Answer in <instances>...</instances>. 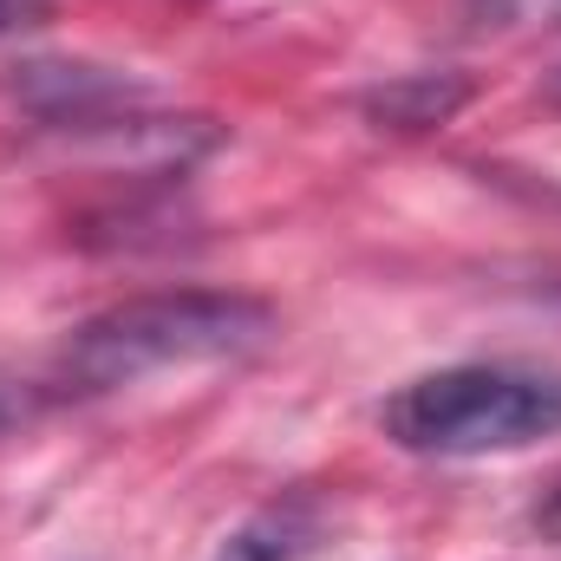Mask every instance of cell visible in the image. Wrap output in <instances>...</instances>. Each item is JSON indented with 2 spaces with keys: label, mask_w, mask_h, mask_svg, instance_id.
Segmentation results:
<instances>
[{
  "label": "cell",
  "mask_w": 561,
  "mask_h": 561,
  "mask_svg": "<svg viewBox=\"0 0 561 561\" xmlns=\"http://www.w3.org/2000/svg\"><path fill=\"white\" fill-rule=\"evenodd\" d=\"M556 13H561V0H556Z\"/></svg>",
  "instance_id": "obj_10"
},
{
  "label": "cell",
  "mask_w": 561,
  "mask_h": 561,
  "mask_svg": "<svg viewBox=\"0 0 561 561\" xmlns=\"http://www.w3.org/2000/svg\"><path fill=\"white\" fill-rule=\"evenodd\" d=\"M379 431L412 457H503L561 437V373L549 366H444L379 405Z\"/></svg>",
  "instance_id": "obj_2"
},
{
  "label": "cell",
  "mask_w": 561,
  "mask_h": 561,
  "mask_svg": "<svg viewBox=\"0 0 561 561\" xmlns=\"http://www.w3.org/2000/svg\"><path fill=\"white\" fill-rule=\"evenodd\" d=\"M470 99V79L457 72H405V79H386L379 92H366V118L386 125V131H431V125H450Z\"/></svg>",
  "instance_id": "obj_4"
},
{
  "label": "cell",
  "mask_w": 561,
  "mask_h": 561,
  "mask_svg": "<svg viewBox=\"0 0 561 561\" xmlns=\"http://www.w3.org/2000/svg\"><path fill=\"white\" fill-rule=\"evenodd\" d=\"M307 536H313V510H307V503H275V510H262L255 523H242V529L222 542L216 561H294L307 549Z\"/></svg>",
  "instance_id": "obj_5"
},
{
  "label": "cell",
  "mask_w": 561,
  "mask_h": 561,
  "mask_svg": "<svg viewBox=\"0 0 561 561\" xmlns=\"http://www.w3.org/2000/svg\"><path fill=\"white\" fill-rule=\"evenodd\" d=\"M529 523H536V529H542L549 542H561V477H556V490H549V496L536 503V516H529Z\"/></svg>",
  "instance_id": "obj_6"
},
{
  "label": "cell",
  "mask_w": 561,
  "mask_h": 561,
  "mask_svg": "<svg viewBox=\"0 0 561 561\" xmlns=\"http://www.w3.org/2000/svg\"><path fill=\"white\" fill-rule=\"evenodd\" d=\"M275 333L268 300L229 294V287H176V294H138L85 327L66 333L53 353L39 392L46 399H99L118 386H138L170 366H203V359H236Z\"/></svg>",
  "instance_id": "obj_1"
},
{
  "label": "cell",
  "mask_w": 561,
  "mask_h": 561,
  "mask_svg": "<svg viewBox=\"0 0 561 561\" xmlns=\"http://www.w3.org/2000/svg\"><path fill=\"white\" fill-rule=\"evenodd\" d=\"M26 405H33V392H7V386H0V431L26 419Z\"/></svg>",
  "instance_id": "obj_7"
},
{
  "label": "cell",
  "mask_w": 561,
  "mask_h": 561,
  "mask_svg": "<svg viewBox=\"0 0 561 561\" xmlns=\"http://www.w3.org/2000/svg\"><path fill=\"white\" fill-rule=\"evenodd\" d=\"M542 99H549V105H561V66L549 72V79H542Z\"/></svg>",
  "instance_id": "obj_9"
},
{
  "label": "cell",
  "mask_w": 561,
  "mask_h": 561,
  "mask_svg": "<svg viewBox=\"0 0 561 561\" xmlns=\"http://www.w3.org/2000/svg\"><path fill=\"white\" fill-rule=\"evenodd\" d=\"M20 13H26V0H0V33H7V26H13Z\"/></svg>",
  "instance_id": "obj_8"
},
{
  "label": "cell",
  "mask_w": 561,
  "mask_h": 561,
  "mask_svg": "<svg viewBox=\"0 0 561 561\" xmlns=\"http://www.w3.org/2000/svg\"><path fill=\"white\" fill-rule=\"evenodd\" d=\"M13 99L53 125V131H105V125H144L138 105L144 92L118 72L99 66H72V59H26L13 79Z\"/></svg>",
  "instance_id": "obj_3"
}]
</instances>
